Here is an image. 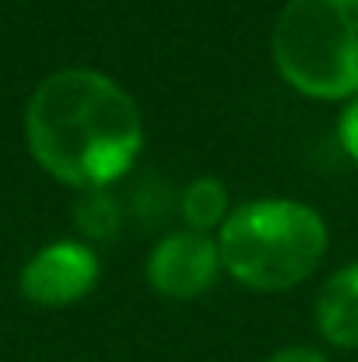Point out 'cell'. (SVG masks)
I'll list each match as a JSON object with an SVG mask.
<instances>
[{
  "label": "cell",
  "mask_w": 358,
  "mask_h": 362,
  "mask_svg": "<svg viewBox=\"0 0 358 362\" xmlns=\"http://www.w3.org/2000/svg\"><path fill=\"white\" fill-rule=\"evenodd\" d=\"M130 197H133V218L144 229H158L162 222H169L172 211H179V201L172 197L169 183H162L155 173H148V180H141Z\"/></svg>",
  "instance_id": "9"
},
{
  "label": "cell",
  "mask_w": 358,
  "mask_h": 362,
  "mask_svg": "<svg viewBox=\"0 0 358 362\" xmlns=\"http://www.w3.org/2000/svg\"><path fill=\"white\" fill-rule=\"evenodd\" d=\"M267 362H327L316 349H306V345H292V349H281L274 352Z\"/></svg>",
  "instance_id": "11"
},
{
  "label": "cell",
  "mask_w": 358,
  "mask_h": 362,
  "mask_svg": "<svg viewBox=\"0 0 358 362\" xmlns=\"http://www.w3.org/2000/svg\"><path fill=\"white\" fill-rule=\"evenodd\" d=\"M99 281V260L85 243L42 246L21 271L25 299L39 306H71L85 299Z\"/></svg>",
  "instance_id": "5"
},
{
  "label": "cell",
  "mask_w": 358,
  "mask_h": 362,
  "mask_svg": "<svg viewBox=\"0 0 358 362\" xmlns=\"http://www.w3.org/2000/svg\"><path fill=\"white\" fill-rule=\"evenodd\" d=\"M25 134L35 162L78 190H106L133 165L144 141L137 103L88 67L56 71L35 88Z\"/></svg>",
  "instance_id": "1"
},
{
  "label": "cell",
  "mask_w": 358,
  "mask_h": 362,
  "mask_svg": "<svg viewBox=\"0 0 358 362\" xmlns=\"http://www.w3.org/2000/svg\"><path fill=\"white\" fill-rule=\"evenodd\" d=\"M222 267L256 292H285L309 278L327 253L323 218L288 197H260L236 208L218 236Z\"/></svg>",
  "instance_id": "2"
},
{
  "label": "cell",
  "mask_w": 358,
  "mask_h": 362,
  "mask_svg": "<svg viewBox=\"0 0 358 362\" xmlns=\"http://www.w3.org/2000/svg\"><path fill=\"white\" fill-rule=\"evenodd\" d=\"M338 137L345 144V151L358 162V95L348 103V110L341 113V123H338Z\"/></svg>",
  "instance_id": "10"
},
{
  "label": "cell",
  "mask_w": 358,
  "mask_h": 362,
  "mask_svg": "<svg viewBox=\"0 0 358 362\" xmlns=\"http://www.w3.org/2000/svg\"><path fill=\"white\" fill-rule=\"evenodd\" d=\"M179 215L190 226V233L208 236L211 229L225 226V218H229V190L215 176H201L179 194Z\"/></svg>",
  "instance_id": "7"
},
{
  "label": "cell",
  "mask_w": 358,
  "mask_h": 362,
  "mask_svg": "<svg viewBox=\"0 0 358 362\" xmlns=\"http://www.w3.org/2000/svg\"><path fill=\"white\" fill-rule=\"evenodd\" d=\"M281 78L309 99L358 95V0H288L270 32Z\"/></svg>",
  "instance_id": "3"
},
{
  "label": "cell",
  "mask_w": 358,
  "mask_h": 362,
  "mask_svg": "<svg viewBox=\"0 0 358 362\" xmlns=\"http://www.w3.org/2000/svg\"><path fill=\"white\" fill-rule=\"evenodd\" d=\"M222 271L218 243L204 233H169L148 257V285L165 299L204 296Z\"/></svg>",
  "instance_id": "4"
},
{
  "label": "cell",
  "mask_w": 358,
  "mask_h": 362,
  "mask_svg": "<svg viewBox=\"0 0 358 362\" xmlns=\"http://www.w3.org/2000/svg\"><path fill=\"white\" fill-rule=\"evenodd\" d=\"M316 327L338 349H358V260L334 271L316 299Z\"/></svg>",
  "instance_id": "6"
},
{
  "label": "cell",
  "mask_w": 358,
  "mask_h": 362,
  "mask_svg": "<svg viewBox=\"0 0 358 362\" xmlns=\"http://www.w3.org/2000/svg\"><path fill=\"white\" fill-rule=\"evenodd\" d=\"M74 226L92 240H113L123 226V211L106 190H81L74 201Z\"/></svg>",
  "instance_id": "8"
}]
</instances>
